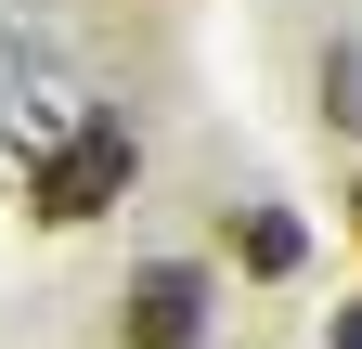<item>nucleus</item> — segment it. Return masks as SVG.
<instances>
[{"label": "nucleus", "mask_w": 362, "mask_h": 349, "mask_svg": "<svg viewBox=\"0 0 362 349\" xmlns=\"http://www.w3.org/2000/svg\"><path fill=\"white\" fill-rule=\"evenodd\" d=\"M129 168H143V143H129V117H104V104H90V117L65 129V143H52V155L26 168V207H39L52 233H78V220H104V207L129 194Z\"/></svg>", "instance_id": "nucleus-1"}, {"label": "nucleus", "mask_w": 362, "mask_h": 349, "mask_svg": "<svg viewBox=\"0 0 362 349\" xmlns=\"http://www.w3.org/2000/svg\"><path fill=\"white\" fill-rule=\"evenodd\" d=\"M78 117H90V78L52 39H0V168H39Z\"/></svg>", "instance_id": "nucleus-2"}, {"label": "nucleus", "mask_w": 362, "mask_h": 349, "mask_svg": "<svg viewBox=\"0 0 362 349\" xmlns=\"http://www.w3.org/2000/svg\"><path fill=\"white\" fill-rule=\"evenodd\" d=\"M207 336V272L194 259H143L129 272V349H194Z\"/></svg>", "instance_id": "nucleus-3"}, {"label": "nucleus", "mask_w": 362, "mask_h": 349, "mask_svg": "<svg viewBox=\"0 0 362 349\" xmlns=\"http://www.w3.org/2000/svg\"><path fill=\"white\" fill-rule=\"evenodd\" d=\"M233 246H246V272H272V285H285L298 259H310V233L285 220V207H246V233H233Z\"/></svg>", "instance_id": "nucleus-4"}, {"label": "nucleus", "mask_w": 362, "mask_h": 349, "mask_svg": "<svg viewBox=\"0 0 362 349\" xmlns=\"http://www.w3.org/2000/svg\"><path fill=\"white\" fill-rule=\"evenodd\" d=\"M324 349H362V311H337V336H324Z\"/></svg>", "instance_id": "nucleus-5"}, {"label": "nucleus", "mask_w": 362, "mask_h": 349, "mask_svg": "<svg viewBox=\"0 0 362 349\" xmlns=\"http://www.w3.org/2000/svg\"><path fill=\"white\" fill-rule=\"evenodd\" d=\"M349 220H362V194H349Z\"/></svg>", "instance_id": "nucleus-6"}]
</instances>
